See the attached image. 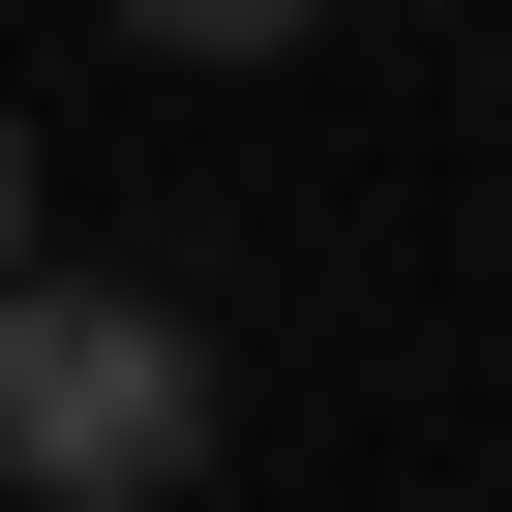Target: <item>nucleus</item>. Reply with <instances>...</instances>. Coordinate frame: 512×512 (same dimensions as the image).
<instances>
[{"label":"nucleus","instance_id":"obj_2","mask_svg":"<svg viewBox=\"0 0 512 512\" xmlns=\"http://www.w3.org/2000/svg\"><path fill=\"white\" fill-rule=\"evenodd\" d=\"M0 302H31V121H0Z\"/></svg>","mask_w":512,"mask_h":512},{"label":"nucleus","instance_id":"obj_1","mask_svg":"<svg viewBox=\"0 0 512 512\" xmlns=\"http://www.w3.org/2000/svg\"><path fill=\"white\" fill-rule=\"evenodd\" d=\"M0 482H31V512H151V482H211V332L121 302V272H31V302H0Z\"/></svg>","mask_w":512,"mask_h":512}]
</instances>
